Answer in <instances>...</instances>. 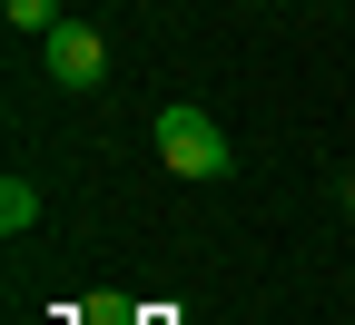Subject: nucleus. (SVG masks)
<instances>
[{
  "mask_svg": "<svg viewBox=\"0 0 355 325\" xmlns=\"http://www.w3.org/2000/svg\"><path fill=\"white\" fill-rule=\"evenodd\" d=\"M158 158L188 177V188H207V177H227V128H217L198 99H168L158 109Z\"/></svg>",
  "mask_w": 355,
  "mask_h": 325,
  "instance_id": "1",
  "label": "nucleus"
},
{
  "mask_svg": "<svg viewBox=\"0 0 355 325\" xmlns=\"http://www.w3.org/2000/svg\"><path fill=\"white\" fill-rule=\"evenodd\" d=\"M345 217H355V188H345Z\"/></svg>",
  "mask_w": 355,
  "mask_h": 325,
  "instance_id": "5",
  "label": "nucleus"
},
{
  "mask_svg": "<svg viewBox=\"0 0 355 325\" xmlns=\"http://www.w3.org/2000/svg\"><path fill=\"white\" fill-rule=\"evenodd\" d=\"M40 60H50L60 89H99V79H109V39L89 30V20H60L50 39H40Z\"/></svg>",
  "mask_w": 355,
  "mask_h": 325,
  "instance_id": "2",
  "label": "nucleus"
},
{
  "mask_svg": "<svg viewBox=\"0 0 355 325\" xmlns=\"http://www.w3.org/2000/svg\"><path fill=\"white\" fill-rule=\"evenodd\" d=\"M0 20H10L20 39H50L60 30V0H0Z\"/></svg>",
  "mask_w": 355,
  "mask_h": 325,
  "instance_id": "4",
  "label": "nucleus"
},
{
  "mask_svg": "<svg viewBox=\"0 0 355 325\" xmlns=\"http://www.w3.org/2000/svg\"><path fill=\"white\" fill-rule=\"evenodd\" d=\"M0 227H10V237L40 227V188H30V177H0Z\"/></svg>",
  "mask_w": 355,
  "mask_h": 325,
  "instance_id": "3",
  "label": "nucleus"
}]
</instances>
